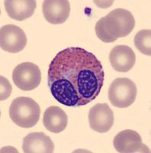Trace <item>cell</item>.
I'll list each match as a JSON object with an SVG mask.
<instances>
[{"instance_id":"5","label":"cell","mask_w":151,"mask_h":153,"mask_svg":"<svg viewBox=\"0 0 151 153\" xmlns=\"http://www.w3.org/2000/svg\"><path fill=\"white\" fill-rule=\"evenodd\" d=\"M12 80L21 91H33L41 84V72L39 67L34 63H21L13 70Z\"/></svg>"},{"instance_id":"1","label":"cell","mask_w":151,"mask_h":153,"mask_svg":"<svg viewBox=\"0 0 151 153\" xmlns=\"http://www.w3.org/2000/svg\"><path fill=\"white\" fill-rule=\"evenodd\" d=\"M105 72L94 54L79 47L58 52L48 69V86L52 96L66 106H85L101 92Z\"/></svg>"},{"instance_id":"4","label":"cell","mask_w":151,"mask_h":153,"mask_svg":"<svg viewBox=\"0 0 151 153\" xmlns=\"http://www.w3.org/2000/svg\"><path fill=\"white\" fill-rule=\"evenodd\" d=\"M137 94V86L130 79H115L108 89V99L111 104L118 108H127L133 104Z\"/></svg>"},{"instance_id":"2","label":"cell","mask_w":151,"mask_h":153,"mask_svg":"<svg viewBox=\"0 0 151 153\" xmlns=\"http://www.w3.org/2000/svg\"><path fill=\"white\" fill-rule=\"evenodd\" d=\"M41 108L38 103L30 97H19L12 102L9 117L12 122L22 128L35 126L40 119Z\"/></svg>"},{"instance_id":"10","label":"cell","mask_w":151,"mask_h":153,"mask_svg":"<svg viewBox=\"0 0 151 153\" xmlns=\"http://www.w3.org/2000/svg\"><path fill=\"white\" fill-rule=\"evenodd\" d=\"M109 61L116 71L126 73L135 65L136 55L131 48L127 45H117L110 52Z\"/></svg>"},{"instance_id":"3","label":"cell","mask_w":151,"mask_h":153,"mask_svg":"<svg viewBox=\"0 0 151 153\" xmlns=\"http://www.w3.org/2000/svg\"><path fill=\"white\" fill-rule=\"evenodd\" d=\"M105 27L110 36L116 41L118 38L126 37L135 26V19L127 9H116L103 17Z\"/></svg>"},{"instance_id":"13","label":"cell","mask_w":151,"mask_h":153,"mask_svg":"<svg viewBox=\"0 0 151 153\" xmlns=\"http://www.w3.org/2000/svg\"><path fill=\"white\" fill-rule=\"evenodd\" d=\"M44 127L53 133H60L67 126L68 117L61 108L50 106L45 110L43 117Z\"/></svg>"},{"instance_id":"16","label":"cell","mask_w":151,"mask_h":153,"mask_svg":"<svg viewBox=\"0 0 151 153\" xmlns=\"http://www.w3.org/2000/svg\"><path fill=\"white\" fill-rule=\"evenodd\" d=\"M1 79V100H5L9 98L12 93V86L8 80L4 76H0Z\"/></svg>"},{"instance_id":"11","label":"cell","mask_w":151,"mask_h":153,"mask_svg":"<svg viewBox=\"0 0 151 153\" xmlns=\"http://www.w3.org/2000/svg\"><path fill=\"white\" fill-rule=\"evenodd\" d=\"M22 149L25 153H53L54 144L43 132H32L23 139Z\"/></svg>"},{"instance_id":"12","label":"cell","mask_w":151,"mask_h":153,"mask_svg":"<svg viewBox=\"0 0 151 153\" xmlns=\"http://www.w3.org/2000/svg\"><path fill=\"white\" fill-rule=\"evenodd\" d=\"M4 5L11 19L24 21L33 16L37 2L35 0H5Z\"/></svg>"},{"instance_id":"6","label":"cell","mask_w":151,"mask_h":153,"mask_svg":"<svg viewBox=\"0 0 151 153\" xmlns=\"http://www.w3.org/2000/svg\"><path fill=\"white\" fill-rule=\"evenodd\" d=\"M27 45L24 31L15 25H6L0 29V46L5 51L18 53Z\"/></svg>"},{"instance_id":"9","label":"cell","mask_w":151,"mask_h":153,"mask_svg":"<svg viewBox=\"0 0 151 153\" xmlns=\"http://www.w3.org/2000/svg\"><path fill=\"white\" fill-rule=\"evenodd\" d=\"M45 19L50 24H63L70 13V5L67 0H46L42 5Z\"/></svg>"},{"instance_id":"14","label":"cell","mask_w":151,"mask_h":153,"mask_svg":"<svg viewBox=\"0 0 151 153\" xmlns=\"http://www.w3.org/2000/svg\"><path fill=\"white\" fill-rule=\"evenodd\" d=\"M134 45L140 52L145 55H151L150 29L141 30L134 36Z\"/></svg>"},{"instance_id":"15","label":"cell","mask_w":151,"mask_h":153,"mask_svg":"<svg viewBox=\"0 0 151 153\" xmlns=\"http://www.w3.org/2000/svg\"><path fill=\"white\" fill-rule=\"evenodd\" d=\"M96 33L98 38L100 39L101 41H102L103 42L105 43H111V42H114V39L111 38L108 33V31L106 30L105 27L104 25V21H103V18L100 19V20L97 22L96 25Z\"/></svg>"},{"instance_id":"8","label":"cell","mask_w":151,"mask_h":153,"mask_svg":"<svg viewBox=\"0 0 151 153\" xmlns=\"http://www.w3.org/2000/svg\"><path fill=\"white\" fill-rule=\"evenodd\" d=\"M89 122L95 132L105 133L113 126L114 113L107 103H97L89 110Z\"/></svg>"},{"instance_id":"7","label":"cell","mask_w":151,"mask_h":153,"mask_svg":"<svg viewBox=\"0 0 151 153\" xmlns=\"http://www.w3.org/2000/svg\"><path fill=\"white\" fill-rule=\"evenodd\" d=\"M114 147L118 152H150L147 146L143 144L139 133L131 129H125L117 134L113 141Z\"/></svg>"}]
</instances>
